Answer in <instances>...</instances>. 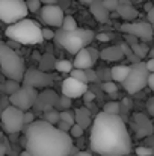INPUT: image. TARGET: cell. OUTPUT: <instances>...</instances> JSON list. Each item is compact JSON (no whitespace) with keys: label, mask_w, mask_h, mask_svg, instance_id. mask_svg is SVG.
<instances>
[{"label":"cell","mask_w":154,"mask_h":156,"mask_svg":"<svg viewBox=\"0 0 154 156\" xmlns=\"http://www.w3.org/2000/svg\"><path fill=\"white\" fill-rule=\"evenodd\" d=\"M91 150L100 156H127L132 153V138L119 115L97 114L89 135Z\"/></svg>","instance_id":"obj_1"},{"label":"cell","mask_w":154,"mask_h":156,"mask_svg":"<svg viewBox=\"0 0 154 156\" xmlns=\"http://www.w3.org/2000/svg\"><path fill=\"white\" fill-rule=\"evenodd\" d=\"M26 150L32 156H70L73 136L46 120H35L24 130Z\"/></svg>","instance_id":"obj_2"},{"label":"cell","mask_w":154,"mask_h":156,"mask_svg":"<svg viewBox=\"0 0 154 156\" xmlns=\"http://www.w3.org/2000/svg\"><path fill=\"white\" fill-rule=\"evenodd\" d=\"M5 34L11 41H14L17 44H23V46H35V44H41L44 41L41 26L36 21L29 20V18H24L14 24H9L6 27Z\"/></svg>","instance_id":"obj_3"},{"label":"cell","mask_w":154,"mask_h":156,"mask_svg":"<svg viewBox=\"0 0 154 156\" xmlns=\"http://www.w3.org/2000/svg\"><path fill=\"white\" fill-rule=\"evenodd\" d=\"M0 70L6 79L15 82H23L26 74L23 58L3 41H0Z\"/></svg>","instance_id":"obj_4"},{"label":"cell","mask_w":154,"mask_h":156,"mask_svg":"<svg viewBox=\"0 0 154 156\" xmlns=\"http://www.w3.org/2000/svg\"><path fill=\"white\" fill-rule=\"evenodd\" d=\"M94 38H95L94 32L88 30V29H76L71 32L59 29L54 35V41L71 55H77L80 50L86 49V46Z\"/></svg>","instance_id":"obj_5"},{"label":"cell","mask_w":154,"mask_h":156,"mask_svg":"<svg viewBox=\"0 0 154 156\" xmlns=\"http://www.w3.org/2000/svg\"><path fill=\"white\" fill-rule=\"evenodd\" d=\"M148 77H150V71H148L145 62L132 64L130 73H128L127 79L122 82V87L128 94H136L141 90H144L145 87H148Z\"/></svg>","instance_id":"obj_6"},{"label":"cell","mask_w":154,"mask_h":156,"mask_svg":"<svg viewBox=\"0 0 154 156\" xmlns=\"http://www.w3.org/2000/svg\"><path fill=\"white\" fill-rule=\"evenodd\" d=\"M26 0H0V21L14 24L27 17Z\"/></svg>","instance_id":"obj_7"},{"label":"cell","mask_w":154,"mask_h":156,"mask_svg":"<svg viewBox=\"0 0 154 156\" xmlns=\"http://www.w3.org/2000/svg\"><path fill=\"white\" fill-rule=\"evenodd\" d=\"M0 126L6 133H18L24 127V111L9 105L0 115Z\"/></svg>","instance_id":"obj_8"},{"label":"cell","mask_w":154,"mask_h":156,"mask_svg":"<svg viewBox=\"0 0 154 156\" xmlns=\"http://www.w3.org/2000/svg\"><path fill=\"white\" fill-rule=\"evenodd\" d=\"M38 90L32 88V87H21L17 93H14L12 96H9V103L21 111H29L30 108H33L36 100H38Z\"/></svg>","instance_id":"obj_9"},{"label":"cell","mask_w":154,"mask_h":156,"mask_svg":"<svg viewBox=\"0 0 154 156\" xmlns=\"http://www.w3.org/2000/svg\"><path fill=\"white\" fill-rule=\"evenodd\" d=\"M121 30L125 35H133L139 41H150L154 37L153 24L150 21H132L121 24Z\"/></svg>","instance_id":"obj_10"},{"label":"cell","mask_w":154,"mask_h":156,"mask_svg":"<svg viewBox=\"0 0 154 156\" xmlns=\"http://www.w3.org/2000/svg\"><path fill=\"white\" fill-rule=\"evenodd\" d=\"M53 83V76L47 71H43V70H36V68H29L26 70V74H24V79H23V85L24 87H32L35 90H39V88H47L51 87Z\"/></svg>","instance_id":"obj_11"},{"label":"cell","mask_w":154,"mask_h":156,"mask_svg":"<svg viewBox=\"0 0 154 156\" xmlns=\"http://www.w3.org/2000/svg\"><path fill=\"white\" fill-rule=\"evenodd\" d=\"M39 15L47 26H53V27H62V23H63V18H65L63 9L57 5L43 6L41 11H39Z\"/></svg>","instance_id":"obj_12"},{"label":"cell","mask_w":154,"mask_h":156,"mask_svg":"<svg viewBox=\"0 0 154 156\" xmlns=\"http://www.w3.org/2000/svg\"><path fill=\"white\" fill-rule=\"evenodd\" d=\"M133 130L136 132L138 138H148L153 135L154 124L145 114L138 112L133 115Z\"/></svg>","instance_id":"obj_13"},{"label":"cell","mask_w":154,"mask_h":156,"mask_svg":"<svg viewBox=\"0 0 154 156\" xmlns=\"http://www.w3.org/2000/svg\"><path fill=\"white\" fill-rule=\"evenodd\" d=\"M86 91H88V85L77 80V79H74V77H67L62 82V94L65 97L76 99V97L83 96Z\"/></svg>","instance_id":"obj_14"},{"label":"cell","mask_w":154,"mask_h":156,"mask_svg":"<svg viewBox=\"0 0 154 156\" xmlns=\"http://www.w3.org/2000/svg\"><path fill=\"white\" fill-rule=\"evenodd\" d=\"M57 100H59V97L56 96V93L47 90V91H43V93L38 96V100H36V103H35L33 108H35L36 111H44V112H47V111L56 108Z\"/></svg>","instance_id":"obj_15"},{"label":"cell","mask_w":154,"mask_h":156,"mask_svg":"<svg viewBox=\"0 0 154 156\" xmlns=\"http://www.w3.org/2000/svg\"><path fill=\"white\" fill-rule=\"evenodd\" d=\"M73 64H74V68H79V70H89V68H92L94 61H92V56L89 53V49L80 50L76 55Z\"/></svg>","instance_id":"obj_16"},{"label":"cell","mask_w":154,"mask_h":156,"mask_svg":"<svg viewBox=\"0 0 154 156\" xmlns=\"http://www.w3.org/2000/svg\"><path fill=\"white\" fill-rule=\"evenodd\" d=\"M89 11H91L92 17L97 21H100V23H106L109 20V11L103 5V0H94L91 3V6H89Z\"/></svg>","instance_id":"obj_17"},{"label":"cell","mask_w":154,"mask_h":156,"mask_svg":"<svg viewBox=\"0 0 154 156\" xmlns=\"http://www.w3.org/2000/svg\"><path fill=\"white\" fill-rule=\"evenodd\" d=\"M100 58L106 62H118L124 58V52H122L121 46H110L100 52Z\"/></svg>","instance_id":"obj_18"},{"label":"cell","mask_w":154,"mask_h":156,"mask_svg":"<svg viewBox=\"0 0 154 156\" xmlns=\"http://www.w3.org/2000/svg\"><path fill=\"white\" fill-rule=\"evenodd\" d=\"M116 12H118V15H119L121 18H124L125 21H133V20H136L138 15H139L138 9H135L132 5H119L118 9H116Z\"/></svg>","instance_id":"obj_19"},{"label":"cell","mask_w":154,"mask_h":156,"mask_svg":"<svg viewBox=\"0 0 154 156\" xmlns=\"http://www.w3.org/2000/svg\"><path fill=\"white\" fill-rule=\"evenodd\" d=\"M74 117H76V124L82 126L83 129H86L91 123H92V118H91V112L86 109V108H79L76 109L74 112Z\"/></svg>","instance_id":"obj_20"},{"label":"cell","mask_w":154,"mask_h":156,"mask_svg":"<svg viewBox=\"0 0 154 156\" xmlns=\"http://www.w3.org/2000/svg\"><path fill=\"white\" fill-rule=\"evenodd\" d=\"M130 73V67L128 65H115L112 70H110V77L113 82H124L127 79Z\"/></svg>","instance_id":"obj_21"},{"label":"cell","mask_w":154,"mask_h":156,"mask_svg":"<svg viewBox=\"0 0 154 156\" xmlns=\"http://www.w3.org/2000/svg\"><path fill=\"white\" fill-rule=\"evenodd\" d=\"M54 68L57 71H60V73H71L74 70V64L71 61H68V59H59V61H56Z\"/></svg>","instance_id":"obj_22"},{"label":"cell","mask_w":154,"mask_h":156,"mask_svg":"<svg viewBox=\"0 0 154 156\" xmlns=\"http://www.w3.org/2000/svg\"><path fill=\"white\" fill-rule=\"evenodd\" d=\"M54 65H56L54 58H53L51 55H44V56L41 58V62H39V70H43V71H47V73H49V70L54 68Z\"/></svg>","instance_id":"obj_23"},{"label":"cell","mask_w":154,"mask_h":156,"mask_svg":"<svg viewBox=\"0 0 154 156\" xmlns=\"http://www.w3.org/2000/svg\"><path fill=\"white\" fill-rule=\"evenodd\" d=\"M132 50H133V53H135L139 59H144V58H147V56L150 55V49H148V46H147V44H144V43H138V44L132 46Z\"/></svg>","instance_id":"obj_24"},{"label":"cell","mask_w":154,"mask_h":156,"mask_svg":"<svg viewBox=\"0 0 154 156\" xmlns=\"http://www.w3.org/2000/svg\"><path fill=\"white\" fill-rule=\"evenodd\" d=\"M44 120L53 126H57V123L60 121V112L57 109H50V111L44 112Z\"/></svg>","instance_id":"obj_25"},{"label":"cell","mask_w":154,"mask_h":156,"mask_svg":"<svg viewBox=\"0 0 154 156\" xmlns=\"http://www.w3.org/2000/svg\"><path fill=\"white\" fill-rule=\"evenodd\" d=\"M121 46V49H122V52H124V56L128 59V61H132L133 64H138V62H141V59L133 53V50H132V47L127 44V43H122V44H119Z\"/></svg>","instance_id":"obj_26"},{"label":"cell","mask_w":154,"mask_h":156,"mask_svg":"<svg viewBox=\"0 0 154 156\" xmlns=\"http://www.w3.org/2000/svg\"><path fill=\"white\" fill-rule=\"evenodd\" d=\"M60 29L68 30V32L79 29V27H77V21H76V18H74V17H71V15H65V18H63V23H62V27H60Z\"/></svg>","instance_id":"obj_27"},{"label":"cell","mask_w":154,"mask_h":156,"mask_svg":"<svg viewBox=\"0 0 154 156\" xmlns=\"http://www.w3.org/2000/svg\"><path fill=\"white\" fill-rule=\"evenodd\" d=\"M119 111H121V105L118 102H109L103 106V112L106 114H112V115H119Z\"/></svg>","instance_id":"obj_28"},{"label":"cell","mask_w":154,"mask_h":156,"mask_svg":"<svg viewBox=\"0 0 154 156\" xmlns=\"http://www.w3.org/2000/svg\"><path fill=\"white\" fill-rule=\"evenodd\" d=\"M3 87H5V88H3V90H5V93H6V94H9V96H12L14 93H17V91L21 88V87H20V82L9 80V79L6 80V83H5Z\"/></svg>","instance_id":"obj_29"},{"label":"cell","mask_w":154,"mask_h":156,"mask_svg":"<svg viewBox=\"0 0 154 156\" xmlns=\"http://www.w3.org/2000/svg\"><path fill=\"white\" fill-rule=\"evenodd\" d=\"M70 74H71L70 77H74V79H77V80H80V82H83V83H86V85H88V76H86V71H85V70L74 68Z\"/></svg>","instance_id":"obj_30"},{"label":"cell","mask_w":154,"mask_h":156,"mask_svg":"<svg viewBox=\"0 0 154 156\" xmlns=\"http://www.w3.org/2000/svg\"><path fill=\"white\" fill-rule=\"evenodd\" d=\"M60 120L65 121V123H68V124H71V126L76 124V117L70 111H60Z\"/></svg>","instance_id":"obj_31"},{"label":"cell","mask_w":154,"mask_h":156,"mask_svg":"<svg viewBox=\"0 0 154 156\" xmlns=\"http://www.w3.org/2000/svg\"><path fill=\"white\" fill-rule=\"evenodd\" d=\"M71 103H73V100L70 99V97H60L59 100H57V103H56V108H59V111H68V108H71Z\"/></svg>","instance_id":"obj_32"},{"label":"cell","mask_w":154,"mask_h":156,"mask_svg":"<svg viewBox=\"0 0 154 156\" xmlns=\"http://www.w3.org/2000/svg\"><path fill=\"white\" fill-rule=\"evenodd\" d=\"M26 5H27V9H29V12H38V11H41V0H26Z\"/></svg>","instance_id":"obj_33"},{"label":"cell","mask_w":154,"mask_h":156,"mask_svg":"<svg viewBox=\"0 0 154 156\" xmlns=\"http://www.w3.org/2000/svg\"><path fill=\"white\" fill-rule=\"evenodd\" d=\"M136 155L138 156H154V150L148 146H139L136 149Z\"/></svg>","instance_id":"obj_34"},{"label":"cell","mask_w":154,"mask_h":156,"mask_svg":"<svg viewBox=\"0 0 154 156\" xmlns=\"http://www.w3.org/2000/svg\"><path fill=\"white\" fill-rule=\"evenodd\" d=\"M101 88H103V91H106V93H109V94H113V93L118 91V87H116L115 82H104L101 85Z\"/></svg>","instance_id":"obj_35"},{"label":"cell","mask_w":154,"mask_h":156,"mask_svg":"<svg viewBox=\"0 0 154 156\" xmlns=\"http://www.w3.org/2000/svg\"><path fill=\"white\" fill-rule=\"evenodd\" d=\"M83 127L82 126H79V124H74L73 127H71V130H70V135L73 136V138H80L82 135H83Z\"/></svg>","instance_id":"obj_36"},{"label":"cell","mask_w":154,"mask_h":156,"mask_svg":"<svg viewBox=\"0 0 154 156\" xmlns=\"http://www.w3.org/2000/svg\"><path fill=\"white\" fill-rule=\"evenodd\" d=\"M103 5L107 8V11H116L119 6V0H103Z\"/></svg>","instance_id":"obj_37"},{"label":"cell","mask_w":154,"mask_h":156,"mask_svg":"<svg viewBox=\"0 0 154 156\" xmlns=\"http://www.w3.org/2000/svg\"><path fill=\"white\" fill-rule=\"evenodd\" d=\"M33 121H35V115H33V112L26 111V112H24V126L27 127V126H30Z\"/></svg>","instance_id":"obj_38"},{"label":"cell","mask_w":154,"mask_h":156,"mask_svg":"<svg viewBox=\"0 0 154 156\" xmlns=\"http://www.w3.org/2000/svg\"><path fill=\"white\" fill-rule=\"evenodd\" d=\"M71 127H73L71 124H68V123H65V121H62V120L57 123V129H59V130H62V132H67V133H70Z\"/></svg>","instance_id":"obj_39"},{"label":"cell","mask_w":154,"mask_h":156,"mask_svg":"<svg viewBox=\"0 0 154 156\" xmlns=\"http://www.w3.org/2000/svg\"><path fill=\"white\" fill-rule=\"evenodd\" d=\"M54 32L51 30V29H43V37H44V40H54Z\"/></svg>","instance_id":"obj_40"},{"label":"cell","mask_w":154,"mask_h":156,"mask_svg":"<svg viewBox=\"0 0 154 156\" xmlns=\"http://www.w3.org/2000/svg\"><path fill=\"white\" fill-rule=\"evenodd\" d=\"M147 111H148V114L154 118V97L148 99V102H147Z\"/></svg>","instance_id":"obj_41"},{"label":"cell","mask_w":154,"mask_h":156,"mask_svg":"<svg viewBox=\"0 0 154 156\" xmlns=\"http://www.w3.org/2000/svg\"><path fill=\"white\" fill-rule=\"evenodd\" d=\"M125 43L132 47V46L138 44V43H139V40H138L136 37H133V35H125Z\"/></svg>","instance_id":"obj_42"},{"label":"cell","mask_w":154,"mask_h":156,"mask_svg":"<svg viewBox=\"0 0 154 156\" xmlns=\"http://www.w3.org/2000/svg\"><path fill=\"white\" fill-rule=\"evenodd\" d=\"M86 71V76H88V82H94L95 79H97V73L94 71V70H85Z\"/></svg>","instance_id":"obj_43"},{"label":"cell","mask_w":154,"mask_h":156,"mask_svg":"<svg viewBox=\"0 0 154 156\" xmlns=\"http://www.w3.org/2000/svg\"><path fill=\"white\" fill-rule=\"evenodd\" d=\"M95 38H97L98 41H109L112 37H110V34H98Z\"/></svg>","instance_id":"obj_44"},{"label":"cell","mask_w":154,"mask_h":156,"mask_svg":"<svg viewBox=\"0 0 154 156\" xmlns=\"http://www.w3.org/2000/svg\"><path fill=\"white\" fill-rule=\"evenodd\" d=\"M89 49V53H91V56H92V61H94V64H95V61L100 58V53L97 52L95 49H92V47H88Z\"/></svg>","instance_id":"obj_45"},{"label":"cell","mask_w":154,"mask_h":156,"mask_svg":"<svg viewBox=\"0 0 154 156\" xmlns=\"http://www.w3.org/2000/svg\"><path fill=\"white\" fill-rule=\"evenodd\" d=\"M145 64H147V68H148V71H150V73H154V58H150V59H148Z\"/></svg>","instance_id":"obj_46"},{"label":"cell","mask_w":154,"mask_h":156,"mask_svg":"<svg viewBox=\"0 0 154 156\" xmlns=\"http://www.w3.org/2000/svg\"><path fill=\"white\" fill-rule=\"evenodd\" d=\"M147 17H148V21H150L151 24H154V6L147 12Z\"/></svg>","instance_id":"obj_47"},{"label":"cell","mask_w":154,"mask_h":156,"mask_svg":"<svg viewBox=\"0 0 154 156\" xmlns=\"http://www.w3.org/2000/svg\"><path fill=\"white\" fill-rule=\"evenodd\" d=\"M148 87H150V90L154 93V73H150V77H148Z\"/></svg>","instance_id":"obj_48"},{"label":"cell","mask_w":154,"mask_h":156,"mask_svg":"<svg viewBox=\"0 0 154 156\" xmlns=\"http://www.w3.org/2000/svg\"><path fill=\"white\" fill-rule=\"evenodd\" d=\"M43 6H50V5H57V0H41Z\"/></svg>","instance_id":"obj_49"},{"label":"cell","mask_w":154,"mask_h":156,"mask_svg":"<svg viewBox=\"0 0 154 156\" xmlns=\"http://www.w3.org/2000/svg\"><path fill=\"white\" fill-rule=\"evenodd\" d=\"M147 146L151 147V149H154V135H151V136L147 138Z\"/></svg>","instance_id":"obj_50"},{"label":"cell","mask_w":154,"mask_h":156,"mask_svg":"<svg viewBox=\"0 0 154 156\" xmlns=\"http://www.w3.org/2000/svg\"><path fill=\"white\" fill-rule=\"evenodd\" d=\"M83 97H85V100H86V102H91V100L94 99V94H92V93H89V91H86V93L83 94Z\"/></svg>","instance_id":"obj_51"},{"label":"cell","mask_w":154,"mask_h":156,"mask_svg":"<svg viewBox=\"0 0 154 156\" xmlns=\"http://www.w3.org/2000/svg\"><path fill=\"white\" fill-rule=\"evenodd\" d=\"M74 156H92V153L91 152H86V150H79Z\"/></svg>","instance_id":"obj_52"},{"label":"cell","mask_w":154,"mask_h":156,"mask_svg":"<svg viewBox=\"0 0 154 156\" xmlns=\"http://www.w3.org/2000/svg\"><path fill=\"white\" fill-rule=\"evenodd\" d=\"M124 105H125V108H127V109H130V108L133 106V103H132V100H130V99H124Z\"/></svg>","instance_id":"obj_53"},{"label":"cell","mask_w":154,"mask_h":156,"mask_svg":"<svg viewBox=\"0 0 154 156\" xmlns=\"http://www.w3.org/2000/svg\"><path fill=\"white\" fill-rule=\"evenodd\" d=\"M6 153V147L3 146V143H0V156H5Z\"/></svg>","instance_id":"obj_54"},{"label":"cell","mask_w":154,"mask_h":156,"mask_svg":"<svg viewBox=\"0 0 154 156\" xmlns=\"http://www.w3.org/2000/svg\"><path fill=\"white\" fill-rule=\"evenodd\" d=\"M82 5H86V6H91V3L94 2V0H79Z\"/></svg>","instance_id":"obj_55"},{"label":"cell","mask_w":154,"mask_h":156,"mask_svg":"<svg viewBox=\"0 0 154 156\" xmlns=\"http://www.w3.org/2000/svg\"><path fill=\"white\" fill-rule=\"evenodd\" d=\"M154 5H151V3H148V5H145V9H147V12H148V11H150V9H151V8H153Z\"/></svg>","instance_id":"obj_56"},{"label":"cell","mask_w":154,"mask_h":156,"mask_svg":"<svg viewBox=\"0 0 154 156\" xmlns=\"http://www.w3.org/2000/svg\"><path fill=\"white\" fill-rule=\"evenodd\" d=\"M21 156H32V155H30L27 150H24V152H21Z\"/></svg>","instance_id":"obj_57"},{"label":"cell","mask_w":154,"mask_h":156,"mask_svg":"<svg viewBox=\"0 0 154 156\" xmlns=\"http://www.w3.org/2000/svg\"><path fill=\"white\" fill-rule=\"evenodd\" d=\"M150 58H154V49H150V55H148Z\"/></svg>","instance_id":"obj_58"},{"label":"cell","mask_w":154,"mask_h":156,"mask_svg":"<svg viewBox=\"0 0 154 156\" xmlns=\"http://www.w3.org/2000/svg\"><path fill=\"white\" fill-rule=\"evenodd\" d=\"M153 29H154V24H153Z\"/></svg>","instance_id":"obj_59"},{"label":"cell","mask_w":154,"mask_h":156,"mask_svg":"<svg viewBox=\"0 0 154 156\" xmlns=\"http://www.w3.org/2000/svg\"><path fill=\"white\" fill-rule=\"evenodd\" d=\"M127 156H130V155H127Z\"/></svg>","instance_id":"obj_60"},{"label":"cell","mask_w":154,"mask_h":156,"mask_svg":"<svg viewBox=\"0 0 154 156\" xmlns=\"http://www.w3.org/2000/svg\"><path fill=\"white\" fill-rule=\"evenodd\" d=\"M153 38H154V37H153Z\"/></svg>","instance_id":"obj_61"}]
</instances>
